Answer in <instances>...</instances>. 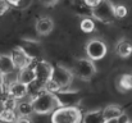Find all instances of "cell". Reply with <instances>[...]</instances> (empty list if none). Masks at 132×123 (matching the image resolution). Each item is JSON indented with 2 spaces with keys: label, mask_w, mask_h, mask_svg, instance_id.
Returning <instances> with one entry per match:
<instances>
[{
  "label": "cell",
  "mask_w": 132,
  "mask_h": 123,
  "mask_svg": "<svg viewBox=\"0 0 132 123\" xmlns=\"http://www.w3.org/2000/svg\"><path fill=\"white\" fill-rule=\"evenodd\" d=\"M31 103L34 106V113L36 114H53L58 108L62 106L56 94H50L45 91H41L40 94L35 95Z\"/></svg>",
  "instance_id": "obj_1"
},
{
  "label": "cell",
  "mask_w": 132,
  "mask_h": 123,
  "mask_svg": "<svg viewBox=\"0 0 132 123\" xmlns=\"http://www.w3.org/2000/svg\"><path fill=\"white\" fill-rule=\"evenodd\" d=\"M10 58L13 60V64L15 67V69L21 71L23 68H27V67H31L32 62H34V56L26 51L24 47L22 46H17L13 49L12 54H10Z\"/></svg>",
  "instance_id": "obj_6"
},
{
  "label": "cell",
  "mask_w": 132,
  "mask_h": 123,
  "mask_svg": "<svg viewBox=\"0 0 132 123\" xmlns=\"http://www.w3.org/2000/svg\"><path fill=\"white\" fill-rule=\"evenodd\" d=\"M128 123H132V122H128Z\"/></svg>",
  "instance_id": "obj_27"
},
{
  "label": "cell",
  "mask_w": 132,
  "mask_h": 123,
  "mask_svg": "<svg viewBox=\"0 0 132 123\" xmlns=\"http://www.w3.org/2000/svg\"><path fill=\"white\" fill-rule=\"evenodd\" d=\"M53 81L55 82L59 87V90H65L67 87H69V85L72 83L73 80V75L71 72V69H68L67 67L62 65V64H58L55 67H53V75H51V78Z\"/></svg>",
  "instance_id": "obj_5"
},
{
  "label": "cell",
  "mask_w": 132,
  "mask_h": 123,
  "mask_svg": "<svg viewBox=\"0 0 132 123\" xmlns=\"http://www.w3.org/2000/svg\"><path fill=\"white\" fill-rule=\"evenodd\" d=\"M17 81H19L21 83H23V85H26L28 87L31 85H34L35 82L37 81V77H36L34 67H27V68H23V69L18 71Z\"/></svg>",
  "instance_id": "obj_11"
},
{
  "label": "cell",
  "mask_w": 132,
  "mask_h": 123,
  "mask_svg": "<svg viewBox=\"0 0 132 123\" xmlns=\"http://www.w3.org/2000/svg\"><path fill=\"white\" fill-rule=\"evenodd\" d=\"M99 1H100V0H95V1H94V0H86V1H85V4L87 5L90 9H92V8H95V6L99 4Z\"/></svg>",
  "instance_id": "obj_23"
},
{
  "label": "cell",
  "mask_w": 132,
  "mask_h": 123,
  "mask_svg": "<svg viewBox=\"0 0 132 123\" xmlns=\"http://www.w3.org/2000/svg\"><path fill=\"white\" fill-rule=\"evenodd\" d=\"M71 72L73 76L78 77L82 81H90L96 73V67L88 58H80L75 60Z\"/></svg>",
  "instance_id": "obj_3"
},
{
  "label": "cell",
  "mask_w": 132,
  "mask_h": 123,
  "mask_svg": "<svg viewBox=\"0 0 132 123\" xmlns=\"http://www.w3.org/2000/svg\"><path fill=\"white\" fill-rule=\"evenodd\" d=\"M34 69H35V73H36V77H37V81L36 82H40L41 86H43L46 81H49V80L51 78L53 65H51L49 62H45V60L37 62V64L34 67Z\"/></svg>",
  "instance_id": "obj_8"
},
{
  "label": "cell",
  "mask_w": 132,
  "mask_h": 123,
  "mask_svg": "<svg viewBox=\"0 0 132 123\" xmlns=\"http://www.w3.org/2000/svg\"><path fill=\"white\" fill-rule=\"evenodd\" d=\"M117 86L118 88L122 91V92H127V91H131L132 90V75H122L118 81H117Z\"/></svg>",
  "instance_id": "obj_17"
},
{
  "label": "cell",
  "mask_w": 132,
  "mask_h": 123,
  "mask_svg": "<svg viewBox=\"0 0 132 123\" xmlns=\"http://www.w3.org/2000/svg\"><path fill=\"white\" fill-rule=\"evenodd\" d=\"M106 44L100 39H92L86 44V55L90 60H100L106 55Z\"/></svg>",
  "instance_id": "obj_7"
},
{
  "label": "cell",
  "mask_w": 132,
  "mask_h": 123,
  "mask_svg": "<svg viewBox=\"0 0 132 123\" xmlns=\"http://www.w3.org/2000/svg\"><path fill=\"white\" fill-rule=\"evenodd\" d=\"M82 123H105L101 109H95V110L87 112L82 118Z\"/></svg>",
  "instance_id": "obj_15"
},
{
  "label": "cell",
  "mask_w": 132,
  "mask_h": 123,
  "mask_svg": "<svg viewBox=\"0 0 132 123\" xmlns=\"http://www.w3.org/2000/svg\"><path fill=\"white\" fill-rule=\"evenodd\" d=\"M15 69L13 60L10 58V55H0V75L3 76H8L10 73H13Z\"/></svg>",
  "instance_id": "obj_13"
},
{
  "label": "cell",
  "mask_w": 132,
  "mask_h": 123,
  "mask_svg": "<svg viewBox=\"0 0 132 123\" xmlns=\"http://www.w3.org/2000/svg\"><path fill=\"white\" fill-rule=\"evenodd\" d=\"M5 110V108H4V104H3V101H0V117H1V114H3V112Z\"/></svg>",
  "instance_id": "obj_25"
},
{
  "label": "cell",
  "mask_w": 132,
  "mask_h": 123,
  "mask_svg": "<svg viewBox=\"0 0 132 123\" xmlns=\"http://www.w3.org/2000/svg\"><path fill=\"white\" fill-rule=\"evenodd\" d=\"M101 112H103V117H104L105 122L112 121V119H117V118L123 113L122 108L118 106V105H114V104H113V105L105 106L104 109H101Z\"/></svg>",
  "instance_id": "obj_14"
},
{
  "label": "cell",
  "mask_w": 132,
  "mask_h": 123,
  "mask_svg": "<svg viewBox=\"0 0 132 123\" xmlns=\"http://www.w3.org/2000/svg\"><path fill=\"white\" fill-rule=\"evenodd\" d=\"M8 10H9V3L4 1V0H0V15L5 14Z\"/></svg>",
  "instance_id": "obj_21"
},
{
  "label": "cell",
  "mask_w": 132,
  "mask_h": 123,
  "mask_svg": "<svg viewBox=\"0 0 132 123\" xmlns=\"http://www.w3.org/2000/svg\"><path fill=\"white\" fill-rule=\"evenodd\" d=\"M15 113H17V117L30 118V116L34 114V106H32L31 100H30V101H26V100L18 101L17 108H15Z\"/></svg>",
  "instance_id": "obj_12"
},
{
  "label": "cell",
  "mask_w": 132,
  "mask_h": 123,
  "mask_svg": "<svg viewBox=\"0 0 132 123\" xmlns=\"http://www.w3.org/2000/svg\"><path fill=\"white\" fill-rule=\"evenodd\" d=\"M35 30L40 36H47L54 30V22L49 17H41L35 23Z\"/></svg>",
  "instance_id": "obj_10"
},
{
  "label": "cell",
  "mask_w": 132,
  "mask_h": 123,
  "mask_svg": "<svg viewBox=\"0 0 132 123\" xmlns=\"http://www.w3.org/2000/svg\"><path fill=\"white\" fill-rule=\"evenodd\" d=\"M17 119V113L14 110H8L5 109L0 117V122H4V123H14Z\"/></svg>",
  "instance_id": "obj_19"
},
{
  "label": "cell",
  "mask_w": 132,
  "mask_h": 123,
  "mask_svg": "<svg viewBox=\"0 0 132 123\" xmlns=\"http://www.w3.org/2000/svg\"><path fill=\"white\" fill-rule=\"evenodd\" d=\"M82 118L77 106H60L51 114V123H82Z\"/></svg>",
  "instance_id": "obj_2"
},
{
  "label": "cell",
  "mask_w": 132,
  "mask_h": 123,
  "mask_svg": "<svg viewBox=\"0 0 132 123\" xmlns=\"http://www.w3.org/2000/svg\"><path fill=\"white\" fill-rule=\"evenodd\" d=\"M91 15L103 23H112L116 19L114 4L110 1H99V4L91 9Z\"/></svg>",
  "instance_id": "obj_4"
},
{
  "label": "cell",
  "mask_w": 132,
  "mask_h": 123,
  "mask_svg": "<svg viewBox=\"0 0 132 123\" xmlns=\"http://www.w3.org/2000/svg\"><path fill=\"white\" fill-rule=\"evenodd\" d=\"M14 123H32L30 118H26V117H17L15 122Z\"/></svg>",
  "instance_id": "obj_24"
},
{
  "label": "cell",
  "mask_w": 132,
  "mask_h": 123,
  "mask_svg": "<svg viewBox=\"0 0 132 123\" xmlns=\"http://www.w3.org/2000/svg\"><path fill=\"white\" fill-rule=\"evenodd\" d=\"M6 94H8V96L13 97L17 101L18 100H22V99H24L28 95V86L21 83L19 81H14L8 85Z\"/></svg>",
  "instance_id": "obj_9"
},
{
  "label": "cell",
  "mask_w": 132,
  "mask_h": 123,
  "mask_svg": "<svg viewBox=\"0 0 132 123\" xmlns=\"http://www.w3.org/2000/svg\"><path fill=\"white\" fill-rule=\"evenodd\" d=\"M128 122H131V121H130V118H128V116L126 113H122L117 118V123H128Z\"/></svg>",
  "instance_id": "obj_22"
},
{
  "label": "cell",
  "mask_w": 132,
  "mask_h": 123,
  "mask_svg": "<svg viewBox=\"0 0 132 123\" xmlns=\"http://www.w3.org/2000/svg\"><path fill=\"white\" fill-rule=\"evenodd\" d=\"M114 15L116 18H125L127 15V8L125 5H114Z\"/></svg>",
  "instance_id": "obj_20"
},
{
  "label": "cell",
  "mask_w": 132,
  "mask_h": 123,
  "mask_svg": "<svg viewBox=\"0 0 132 123\" xmlns=\"http://www.w3.org/2000/svg\"><path fill=\"white\" fill-rule=\"evenodd\" d=\"M116 53L121 58H128L132 54V44L127 40H121L116 45Z\"/></svg>",
  "instance_id": "obj_16"
},
{
  "label": "cell",
  "mask_w": 132,
  "mask_h": 123,
  "mask_svg": "<svg viewBox=\"0 0 132 123\" xmlns=\"http://www.w3.org/2000/svg\"><path fill=\"white\" fill-rule=\"evenodd\" d=\"M80 28H81L82 32L90 34V32H92L95 30V23H94V21L91 18H87V17L82 18V21L80 22Z\"/></svg>",
  "instance_id": "obj_18"
},
{
  "label": "cell",
  "mask_w": 132,
  "mask_h": 123,
  "mask_svg": "<svg viewBox=\"0 0 132 123\" xmlns=\"http://www.w3.org/2000/svg\"><path fill=\"white\" fill-rule=\"evenodd\" d=\"M105 123H117V119H112V121H108V122Z\"/></svg>",
  "instance_id": "obj_26"
}]
</instances>
